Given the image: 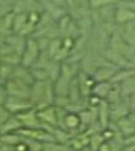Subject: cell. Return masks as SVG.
<instances>
[{
  "label": "cell",
  "instance_id": "5bb4252c",
  "mask_svg": "<svg viewBox=\"0 0 135 151\" xmlns=\"http://www.w3.org/2000/svg\"><path fill=\"white\" fill-rule=\"evenodd\" d=\"M115 3V0H89L88 1V5L92 9H101V8L110 5V4Z\"/></svg>",
  "mask_w": 135,
  "mask_h": 151
},
{
  "label": "cell",
  "instance_id": "4fadbf2b",
  "mask_svg": "<svg viewBox=\"0 0 135 151\" xmlns=\"http://www.w3.org/2000/svg\"><path fill=\"white\" fill-rule=\"evenodd\" d=\"M13 70H14V66L1 62V66H0V81L5 83L8 79H10L12 75H13Z\"/></svg>",
  "mask_w": 135,
  "mask_h": 151
},
{
  "label": "cell",
  "instance_id": "ac0fdd59",
  "mask_svg": "<svg viewBox=\"0 0 135 151\" xmlns=\"http://www.w3.org/2000/svg\"><path fill=\"white\" fill-rule=\"evenodd\" d=\"M122 151H135V145H124Z\"/></svg>",
  "mask_w": 135,
  "mask_h": 151
},
{
  "label": "cell",
  "instance_id": "7c38bea8",
  "mask_svg": "<svg viewBox=\"0 0 135 151\" xmlns=\"http://www.w3.org/2000/svg\"><path fill=\"white\" fill-rule=\"evenodd\" d=\"M106 141L103 138L102 136V132H94V133H92V135L89 136V147L93 150V151H97L98 150V147L101 145L103 144V142Z\"/></svg>",
  "mask_w": 135,
  "mask_h": 151
},
{
  "label": "cell",
  "instance_id": "6da1fadb",
  "mask_svg": "<svg viewBox=\"0 0 135 151\" xmlns=\"http://www.w3.org/2000/svg\"><path fill=\"white\" fill-rule=\"evenodd\" d=\"M41 53H42V51L40 48L37 38H35V37H32V36L27 37L26 47H24L23 53H22V64L20 65L27 66V68H32L37 62V60L40 58Z\"/></svg>",
  "mask_w": 135,
  "mask_h": 151
},
{
  "label": "cell",
  "instance_id": "d6986e66",
  "mask_svg": "<svg viewBox=\"0 0 135 151\" xmlns=\"http://www.w3.org/2000/svg\"><path fill=\"white\" fill-rule=\"evenodd\" d=\"M79 151H93V150H92V149L89 147V145H88V146H86V147H83L82 150H79Z\"/></svg>",
  "mask_w": 135,
  "mask_h": 151
},
{
  "label": "cell",
  "instance_id": "5b68a950",
  "mask_svg": "<svg viewBox=\"0 0 135 151\" xmlns=\"http://www.w3.org/2000/svg\"><path fill=\"white\" fill-rule=\"evenodd\" d=\"M19 118V121L22 122L23 127L27 128H44L42 127V123L37 116V109L35 107L31 108V109H27L19 114H15Z\"/></svg>",
  "mask_w": 135,
  "mask_h": 151
},
{
  "label": "cell",
  "instance_id": "7a4b0ae2",
  "mask_svg": "<svg viewBox=\"0 0 135 151\" xmlns=\"http://www.w3.org/2000/svg\"><path fill=\"white\" fill-rule=\"evenodd\" d=\"M5 89L8 91L9 96H15V98H23V99H29L31 95V85H27L22 81L17 80V79H8L4 83Z\"/></svg>",
  "mask_w": 135,
  "mask_h": 151
},
{
  "label": "cell",
  "instance_id": "ba28073f",
  "mask_svg": "<svg viewBox=\"0 0 135 151\" xmlns=\"http://www.w3.org/2000/svg\"><path fill=\"white\" fill-rule=\"evenodd\" d=\"M115 124H116L117 131H119L124 137L134 135L135 133V124H134V122L131 121V118H130L129 116L120 118L117 122H115Z\"/></svg>",
  "mask_w": 135,
  "mask_h": 151
},
{
  "label": "cell",
  "instance_id": "52a82bcc",
  "mask_svg": "<svg viewBox=\"0 0 135 151\" xmlns=\"http://www.w3.org/2000/svg\"><path fill=\"white\" fill-rule=\"evenodd\" d=\"M135 19V9L131 8L119 6L115 10V22L117 24H126L130 22H134Z\"/></svg>",
  "mask_w": 135,
  "mask_h": 151
},
{
  "label": "cell",
  "instance_id": "ffe728a7",
  "mask_svg": "<svg viewBox=\"0 0 135 151\" xmlns=\"http://www.w3.org/2000/svg\"><path fill=\"white\" fill-rule=\"evenodd\" d=\"M130 96H135V93H134V94H131V95H130ZM134 109H135V108H134Z\"/></svg>",
  "mask_w": 135,
  "mask_h": 151
},
{
  "label": "cell",
  "instance_id": "9a60e30c",
  "mask_svg": "<svg viewBox=\"0 0 135 151\" xmlns=\"http://www.w3.org/2000/svg\"><path fill=\"white\" fill-rule=\"evenodd\" d=\"M10 116H12V113L7 109L5 106H0V127H1L3 123L5 122Z\"/></svg>",
  "mask_w": 135,
  "mask_h": 151
},
{
  "label": "cell",
  "instance_id": "44dd1931",
  "mask_svg": "<svg viewBox=\"0 0 135 151\" xmlns=\"http://www.w3.org/2000/svg\"><path fill=\"white\" fill-rule=\"evenodd\" d=\"M0 66H1V60H0Z\"/></svg>",
  "mask_w": 135,
  "mask_h": 151
},
{
  "label": "cell",
  "instance_id": "e0dca14e",
  "mask_svg": "<svg viewBox=\"0 0 135 151\" xmlns=\"http://www.w3.org/2000/svg\"><path fill=\"white\" fill-rule=\"evenodd\" d=\"M97 151H111V144H110V141H105Z\"/></svg>",
  "mask_w": 135,
  "mask_h": 151
},
{
  "label": "cell",
  "instance_id": "8992f818",
  "mask_svg": "<svg viewBox=\"0 0 135 151\" xmlns=\"http://www.w3.org/2000/svg\"><path fill=\"white\" fill-rule=\"evenodd\" d=\"M13 79H17V80L22 81L27 85H32L35 83V78H33V74H32V70L31 68H27V66H23V65H18V66H14V70H13V75H12Z\"/></svg>",
  "mask_w": 135,
  "mask_h": 151
},
{
  "label": "cell",
  "instance_id": "30bf717a",
  "mask_svg": "<svg viewBox=\"0 0 135 151\" xmlns=\"http://www.w3.org/2000/svg\"><path fill=\"white\" fill-rule=\"evenodd\" d=\"M111 88H112V81H97L96 85L93 86V89H92V94L106 100Z\"/></svg>",
  "mask_w": 135,
  "mask_h": 151
},
{
  "label": "cell",
  "instance_id": "2e32d148",
  "mask_svg": "<svg viewBox=\"0 0 135 151\" xmlns=\"http://www.w3.org/2000/svg\"><path fill=\"white\" fill-rule=\"evenodd\" d=\"M8 91L5 89V85H4V83H0V106H4L8 99Z\"/></svg>",
  "mask_w": 135,
  "mask_h": 151
},
{
  "label": "cell",
  "instance_id": "9c48e42d",
  "mask_svg": "<svg viewBox=\"0 0 135 151\" xmlns=\"http://www.w3.org/2000/svg\"><path fill=\"white\" fill-rule=\"evenodd\" d=\"M22 122L19 121V118L15 114H12L5 122L3 123V126L0 127V135L4 133H10V132H18L22 128Z\"/></svg>",
  "mask_w": 135,
  "mask_h": 151
},
{
  "label": "cell",
  "instance_id": "277c9868",
  "mask_svg": "<svg viewBox=\"0 0 135 151\" xmlns=\"http://www.w3.org/2000/svg\"><path fill=\"white\" fill-rule=\"evenodd\" d=\"M4 106H5V108L12 114H19V113H22L24 111L33 108V104L29 99L15 98V96H8Z\"/></svg>",
  "mask_w": 135,
  "mask_h": 151
},
{
  "label": "cell",
  "instance_id": "8fae6325",
  "mask_svg": "<svg viewBox=\"0 0 135 151\" xmlns=\"http://www.w3.org/2000/svg\"><path fill=\"white\" fill-rule=\"evenodd\" d=\"M0 138H1V142H3V144L9 145V146H13V147H15V146L23 140V137L20 136L18 132L4 133V135H0Z\"/></svg>",
  "mask_w": 135,
  "mask_h": 151
},
{
  "label": "cell",
  "instance_id": "3957f363",
  "mask_svg": "<svg viewBox=\"0 0 135 151\" xmlns=\"http://www.w3.org/2000/svg\"><path fill=\"white\" fill-rule=\"evenodd\" d=\"M37 116H38L42 127L45 129L51 131L52 128L57 127V113H56V107L54 104L37 109Z\"/></svg>",
  "mask_w": 135,
  "mask_h": 151
}]
</instances>
